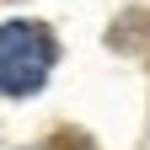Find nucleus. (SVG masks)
<instances>
[{
  "mask_svg": "<svg viewBox=\"0 0 150 150\" xmlns=\"http://www.w3.org/2000/svg\"><path fill=\"white\" fill-rule=\"evenodd\" d=\"M54 32L43 22H6L0 27V91L6 97H32L54 70Z\"/></svg>",
  "mask_w": 150,
  "mask_h": 150,
  "instance_id": "obj_1",
  "label": "nucleus"
},
{
  "mask_svg": "<svg viewBox=\"0 0 150 150\" xmlns=\"http://www.w3.org/2000/svg\"><path fill=\"white\" fill-rule=\"evenodd\" d=\"M43 150H97V145H91V134H81V129H59Z\"/></svg>",
  "mask_w": 150,
  "mask_h": 150,
  "instance_id": "obj_2",
  "label": "nucleus"
}]
</instances>
